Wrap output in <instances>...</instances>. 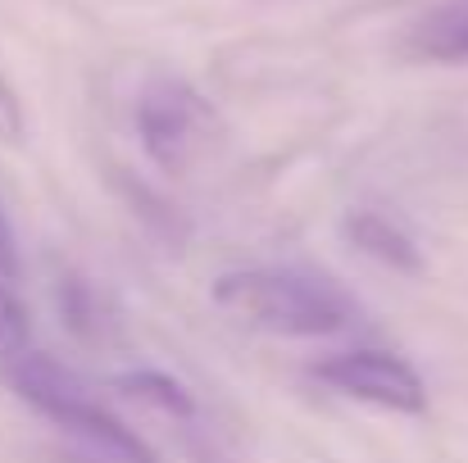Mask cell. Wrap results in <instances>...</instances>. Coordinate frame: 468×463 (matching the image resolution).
<instances>
[{
  "label": "cell",
  "mask_w": 468,
  "mask_h": 463,
  "mask_svg": "<svg viewBox=\"0 0 468 463\" xmlns=\"http://www.w3.org/2000/svg\"><path fill=\"white\" fill-rule=\"evenodd\" d=\"M410 50L437 64H468V0L441 5L410 27Z\"/></svg>",
  "instance_id": "obj_6"
},
{
  "label": "cell",
  "mask_w": 468,
  "mask_h": 463,
  "mask_svg": "<svg viewBox=\"0 0 468 463\" xmlns=\"http://www.w3.org/2000/svg\"><path fill=\"white\" fill-rule=\"evenodd\" d=\"M310 373L346 400L391 409V414H410V418L428 414V382L419 377V368L410 359H400L391 350H373V345L341 350V354L318 359Z\"/></svg>",
  "instance_id": "obj_3"
},
{
  "label": "cell",
  "mask_w": 468,
  "mask_h": 463,
  "mask_svg": "<svg viewBox=\"0 0 468 463\" xmlns=\"http://www.w3.org/2000/svg\"><path fill=\"white\" fill-rule=\"evenodd\" d=\"M5 382L14 386L18 400H27L41 418H50L55 427H64L69 437H78L82 446H91L101 459L110 463H159L151 441L128 427L73 368H64L59 359L27 350L23 359H14L5 368Z\"/></svg>",
  "instance_id": "obj_1"
},
{
  "label": "cell",
  "mask_w": 468,
  "mask_h": 463,
  "mask_svg": "<svg viewBox=\"0 0 468 463\" xmlns=\"http://www.w3.org/2000/svg\"><path fill=\"white\" fill-rule=\"evenodd\" d=\"M209 132V105L182 78H151L137 96V137L164 173H182Z\"/></svg>",
  "instance_id": "obj_4"
},
{
  "label": "cell",
  "mask_w": 468,
  "mask_h": 463,
  "mask_svg": "<svg viewBox=\"0 0 468 463\" xmlns=\"http://www.w3.org/2000/svg\"><path fill=\"white\" fill-rule=\"evenodd\" d=\"M32 350V313L18 296V282L0 278V373Z\"/></svg>",
  "instance_id": "obj_10"
},
{
  "label": "cell",
  "mask_w": 468,
  "mask_h": 463,
  "mask_svg": "<svg viewBox=\"0 0 468 463\" xmlns=\"http://www.w3.org/2000/svg\"><path fill=\"white\" fill-rule=\"evenodd\" d=\"M114 186H119V195L128 200V209H133V218H142L146 223V232L159 237L164 246H182L186 241V218L177 214V205H168L164 195H159L155 186H146L142 177H133V173H114Z\"/></svg>",
  "instance_id": "obj_8"
},
{
  "label": "cell",
  "mask_w": 468,
  "mask_h": 463,
  "mask_svg": "<svg viewBox=\"0 0 468 463\" xmlns=\"http://www.w3.org/2000/svg\"><path fill=\"white\" fill-rule=\"evenodd\" d=\"M114 391H119L123 400L151 405V409L168 414V418H177V423H191V418H196V400H191V391H186L177 377L159 373V368H137V373L114 377Z\"/></svg>",
  "instance_id": "obj_9"
},
{
  "label": "cell",
  "mask_w": 468,
  "mask_h": 463,
  "mask_svg": "<svg viewBox=\"0 0 468 463\" xmlns=\"http://www.w3.org/2000/svg\"><path fill=\"white\" fill-rule=\"evenodd\" d=\"M18 273H23V264H18V241H14V227H9L5 209H0V278L18 282Z\"/></svg>",
  "instance_id": "obj_12"
},
{
  "label": "cell",
  "mask_w": 468,
  "mask_h": 463,
  "mask_svg": "<svg viewBox=\"0 0 468 463\" xmlns=\"http://www.w3.org/2000/svg\"><path fill=\"white\" fill-rule=\"evenodd\" d=\"M341 237L359 255H368V259H378V264H387L396 273H410V278L423 273V250L414 246V237L400 223H391L387 214H378V209H350L341 218Z\"/></svg>",
  "instance_id": "obj_5"
},
{
  "label": "cell",
  "mask_w": 468,
  "mask_h": 463,
  "mask_svg": "<svg viewBox=\"0 0 468 463\" xmlns=\"http://www.w3.org/2000/svg\"><path fill=\"white\" fill-rule=\"evenodd\" d=\"M55 305H59V318L69 322V331H73L78 341H105L110 327H114L105 296H101L87 278H78V273H64V278H59Z\"/></svg>",
  "instance_id": "obj_7"
},
{
  "label": "cell",
  "mask_w": 468,
  "mask_h": 463,
  "mask_svg": "<svg viewBox=\"0 0 468 463\" xmlns=\"http://www.w3.org/2000/svg\"><path fill=\"white\" fill-rule=\"evenodd\" d=\"M78 463H87V459H78Z\"/></svg>",
  "instance_id": "obj_13"
},
{
  "label": "cell",
  "mask_w": 468,
  "mask_h": 463,
  "mask_svg": "<svg viewBox=\"0 0 468 463\" xmlns=\"http://www.w3.org/2000/svg\"><path fill=\"white\" fill-rule=\"evenodd\" d=\"M0 142H23V105L5 73H0Z\"/></svg>",
  "instance_id": "obj_11"
},
{
  "label": "cell",
  "mask_w": 468,
  "mask_h": 463,
  "mask_svg": "<svg viewBox=\"0 0 468 463\" xmlns=\"http://www.w3.org/2000/svg\"><path fill=\"white\" fill-rule=\"evenodd\" d=\"M209 296L237 322L273 336H332L350 322V300L332 282L292 268H232Z\"/></svg>",
  "instance_id": "obj_2"
}]
</instances>
